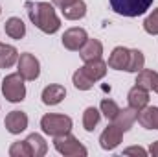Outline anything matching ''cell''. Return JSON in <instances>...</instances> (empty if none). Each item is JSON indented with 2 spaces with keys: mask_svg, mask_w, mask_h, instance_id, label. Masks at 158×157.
<instances>
[{
  "mask_svg": "<svg viewBox=\"0 0 158 157\" xmlns=\"http://www.w3.org/2000/svg\"><path fill=\"white\" fill-rule=\"evenodd\" d=\"M119 109H121V107H119L114 100H110V98H103L101 104H99V111L103 113V117L107 118V120H110V122L118 117Z\"/></svg>",
  "mask_w": 158,
  "mask_h": 157,
  "instance_id": "obj_24",
  "label": "cell"
},
{
  "mask_svg": "<svg viewBox=\"0 0 158 157\" xmlns=\"http://www.w3.org/2000/svg\"><path fill=\"white\" fill-rule=\"evenodd\" d=\"M72 83H74V87L79 89V91H90V89L94 87V81L85 74L83 69H77V70L74 72V76H72Z\"/></svg>",
  "mask_w": 158,
  "mask_h": 157,
  "instance_id": "obj_25",
  "label": "cell"
},
{
  "mask_svg": "<svg viewBox=\"0 0 158 157\" xmlns=\"http://www.w3.org/2000/svg\"><path fill=\"white\" fill-rule=\"evenodd\" d=\"M86 39H88V34L83 28H68L63 34V46L70 52H79Z\"/></svg>",
  "mask_w": 158,
  "mask_h": 157,
  "instance_id": "obj_8",
  "label": "cell"
},
{
  "mask_svg": "<svg viewBox=\"0 0 158 157\" xmlns=\"http://www.w3.org/2000/svg\"><path fill=\"white\" fill-rule=\"evenodd\" d=\"M4 126L11 135H19L28 128V115L24 111H11L6 115Z\"/></svg>",
  "mask_w": 158,
  "mask_h": 157,
  "instance_id": "obj_9",
  "label": "cell"
},
{
  "mask_svg": "<svg viewBox=\"0 0 158 157\" xmlns=\"http://www.w3.org/2000/svg\"><path fill=\"white\" fill-rule=\"evenodd\" d=\"M121 141H123V131L119 129L116 124H109L103 129V133L99 135V146L103 150H107V152L116 150L121 144Z\"/></svg>",
  "mask_w": 158,
  "mask_h": 157,
  "instance_id": "obj_7",
  "label": "cell"
},
{
  "mask_svg": "<svg viewBox=\"0 0 158 157\" xmlns=\"http://www.w3.org/2000/svg\"><path fill=\"white\" fill-rule=\"evenodd\" d=\"M74 0H52V4L53 6H57L59 9H63V7H66V6H70Z\"/></svg>",
  "mask_w": 158,
  "mask_h": 157,
  "instance_id": "obj_29",
  "label": "cell"
},
{
  "mask_svg": "<svg viewBox=\"0 0 158 157\" xmlns=\"http://www.w3.org/2000/svg\"><path fill=\"white\" fill-rule=\"evenodd\" d=\"M149 154L145 148H142V146H129V148H125L123 150V155H140V157H145Z\"/></svg>",
  "mask_w": 158,
  "mask_h": 157,
  "instance_id": "obj_28",
  "label": "cell"
},
{
  "mask_svg": "<svg viewBox=\"0 0 158 157\" xmlns=\"http://www.w3.org/2000/svg\"><path fill=\"white\" fill-rule=\"evenodd\" d=\"M79 56L81 59L86 63V61H96V59H101L103 56V44L101 41L98 39H86V43L81 46L79 50Z\"/></svg>",
  "mask_w": 158,
  "mask_h": 157,
  "instance_id": "obj_13",
  "label": "cell"
},
{
  "mask_svg": "<svg viewBox=\"0 0 158 157\" xmlns=\"http://www.w3.org/2000/svg\"><path fill=\"white\" fill-rule=\"evenodd\" d=\"M136 122L145 128V129H156L158 131V107L156 105H147L138 111Z\"/></svg>",
  "mask_w": 158,
  "mask_h": 157,
  "instance_id": "obj_12",
  "label": "cell"
},
{
  "mask_svg": "<svg viewBox=\"0 0 158 157\" xmlns=\"http://www.w3.org/2000/svg\"><path fill=\"white\" fill-rule=\"evenodd\" d=\"M0 13H2V7H0Z\"/></svg>",
  "mask_w": 158,
  "mask_h": 157,
  "instance_id": "obj_31",
  "label": "cell"
},
{
  "mask_svg": "<svg viewBox=\"0 0 158 157\" xmlns=\"http://www.w3.org/2000/svg\"><path fill=\"white\" fill-rule=\"evenodd\" d=\"M53 148L64 157H86L88 150L79 142L72 133H64L59 137H53Z\"/></svg>",
  "mask_w": 158,
  "mask_h": 157,
  "instance_id": "obj_4",
  "label": "cell"
},
{
  "mask_svg": "<svg viewBox=\"0 0 158 157\" xmlns=\"http://www.w3.org/2000/svg\"><path fill=\"white\" fill-rule=\"evenodd\" d=\"M81 69L85 70V74H86L88 78L96 83V81H99V79L105 78L109 65H107L103 59H96V61H86V63H85Z\"/></svg>",
  "mask_w": 158,
  "mask_h": 157,
  "instance_id": "obj_15",
  "label": "cell"
},
{
  "mask_svg": "<svg viewBox=\"0 0 158 157\" xmlns=\"http://www.w3.org/2000/svg\"><path fill=\"white\" fill-rule=\"evenodd\" d=\"M26 11H28V17L30 20L39 28L42 34H55L59 32L61 28V19L57 17L55 13V7L53 4L50 2H26Z\"/></svg>",
  "mask_w": 158,
  "mask_h": 157,
  "instance_id": "obj_1",
  "label": "cell"
},
{
  "mask_svg": "<svg viewBox=\"0 0 158 157\" xmlns=\"http://www.w3.org/2000/svg\"><path fill=\"white\" fill-rule=\"evenodd\" d=\"M64 96H66V89H64V85H59V83L46 85L42 89V94H40L44 105H57L64 100Z\"/></svg>",
  "mask_w": 158,
  "mask_h": 157,
  "instance_id": "obj_10",
  "label": "cell"
},
{
  "mask_svg": "<svg viewBox=\"0 0 158 157\" xmlns=\"http://www.w3.org/2000/svg\"><path fill=\"white\" fill-rule=\"evenodd\" d=\"M9 155L11 157H31V150L26 141H17L9 146Z\"/></svg>",
  "mask_w": 158,
  "mask_h": 157,
  "instance_id": "obj_26",
  "label": "cell"
},
{
  "mask_svg": "<svg viewBox=\"0 0 158 157\" xmlns=\"http://www.w3.org/2000/svg\"><path fill=\"white\" fill-rule=\"evenodd\" d=\"M142 69H145V56L142 50H129V63H127V72H140Z\"/></svg>",
  "mask_w": 158,
  "mask_h": 157,
  "instance_id": "obj_22",
  "label": "cell"
},
{
  "mask_svg": "<svg viewBox=\"0 0 158 157\" xmlns=\"http://www.w3.org/2000/svg\"><path fill=\"white\" fill-rule=\"evenodd\" d=\"M19 50L11 44L0 43V69H9L19 61Z\"/></svg>",
  "mask_w": 158,
  "mask_h": 157,
  "instance_id": "obj_19",
  "label": "cell"
},
{
  "mask_svg": "<svg viewBox=\"0 0 158 157\" xmlns=\"http://www.w3.org/2000/svg\"><path fill=\"white\" fill-rule=\"evenodd\" d=\"M26 79L22 78L19 72L7 74L2 79V94L7 102L11 104H19L26 98Z\"/></svg>",
  "mask_w": 158,
  "mask_h": 157,
  "instance_id": "obj_3",
  "label": "cell"
},
{
  "mask_svg": "<svg viewBox=\"0 0 158 157\" xmlns=\"http://www.w3.org/2000/svg\"><path fill=\"white\" fill-rule=\"evenodd\" d=\"M136 85L147 89V91H155L158 94V72L151 69H142L140 72H136Z\"/></svg>",
  "mask_w": 158,
  "mask_h": 157,
  "instance_id": "obj_14",
  "label": "cell"
},
{
  "mask_svg": "<svg viewBox=\"0 0 158 157\" xmlns=\"http://www.w3.org/2000/svg\"><path fill=\"white\" fill-rule=\"evenodd\" d=\"M26 142H28V146H30V150H31V157L46 155L48 144H46V141H44V137H42L40 133H31V135H28Z\"/></svg>",
  "mask_w": 158,
  "mask_h": 157,
  "instance_id": "obj_21",
  "label": "cell"
},
{
  "mask_svg": "<svg viewBox=\"0 0 158 157\" xmlns=\"http://www.w3.org/2000/svg\"><path fill=\"white\" fill-rule=\"evenodd\" d=\"M127 102H129V107H132L134 111H140L149 105V91L140 85H134V87H131V91L127 94Z\"/></svg>",
  "mask_w": 158,
  "mask_h": 157,
  "instance_id": "obj_11",
  "label": "cell"
},
{
  "mask_svg": "<svg viewBox=\"0 0 158 157\" xmlns=\"http://www.w3.org/2000/svg\"><path fill=\"white\" fill-rule=\"evenodd\" d=\"M136 115H138V111H134L132 107H125V109H119L118 117L112 120V124H116L119 129L125 133V131H129V129L134 126V122H136Z\"/></svg>",
  "mask_w": 158,
  "mask_h": 157,
  "instance_id": "obj_18",
  "label": "cell"
},
{
  "mask_svg": "<svg viewBox=\"0 0 158 157\" xmlns=\"http://www.w3.org/2000/svg\"><path fill=\"white\" fill-rule=\"evenodd\" d=\"M74 122L72 118L66 115H59V113H48L40 118V129L42 133L50 135V137H59L64 133H70Z\"/></svg>",
  "mask_w": 158,
  "mask_h": 157,
  "instance_id": "obj_2",
  "label": "cell"
},
{
  "mask_svg": "<svg viewBox=\"0 0 158 157\" xmlns=\"http://www.w3.org/2000/svg\"><path fill=\"white\" fill-rule=\"evenodd\" d=\"M4 32H6L7 37H11L15 41H20V39H24V35H26V24L22 22L20 17H9L6 20V24H4Z\"/></svg>",
  "mask_w": 158,
  "mask_h": 157,
  "instance_id": "obj_16",
  "label": "cell"
},
{
  "mask_svg": "<svg viewBox=\"0 0 158 157\" xmlns=\"http://www.w3.org/2000/svg\"><path fill=\"white\" fill-rule=\"evenodd\" d=\"M110 2V7L123 17H140L143 15L155 0H109Z\"/></svg>",
  "mask_w": 158,
  "mask_h": 157,
  "instance_id": "obj_5",
  "label": "cell"
},
{
  "mask_svg": "<svg viewBox=\"0 0 158 157\" xmlns=\"http://www.w3.org/2000/svg\"><path fill=\"white\" fill-rule=\"evenodd\" d=\"M149 154H151L153 157H158V141L151 142V146H149Z\"/></svg>",
  "mask_w": 158,
  "mask_h": 157,
  "instance_id": "obj_30",
  "label": "cell"
},
{
  "mask_svg": "<svg viewBox=\"0 0 158 157\" xmlns=\"http://www.w3.org/2000/svg\"><path fill=\"white\" fill-rule=\"evenodd\" d=\"M143 30L149 35H158V7L153 9V13L143 20Z\"/></svg>",
  "mask_w": 158,
  "mask_h": 157,
  "instance_id": "obj_27",
  "label": "cell"
},
{
  "mask_svg": "<svg viewBox=\"0 0 158 157\" xmlns=\"http://www.w3.org/2000/svg\"><path fill=\"white\" fill-rule=\"evenodd\" d=\"M61 11H63V17L66 20H79L86 15V4L83 0H74L70 6L63 7Z\"/></svg>",
  "mask_w": 158,
  "mask_h": 157,
  "instance_id": "obj_20",
  "label": "cell"
},
{
  "mask_svg": "<svg viewBox=\"0 0 158 157\" xmlns=\"http://www.w3.org/2000/svg\"><path fill=\"white\" fill-rule=\"evenodd\" d=\"M127 63H129V48L125 46H116L112 50V54L109 56V67L114 69V70H125L127 69Z\"/></svg>",
  "mask_w": 158,
  "mask_h": 157,
  "instance_id": "obj_17",
  "label": "cell"
},
{
  "mask_svg": "<svg viewBox=\"0 0 158 157\" xmlns=\"http://www.w3.org/2000/svg\"><path fill=\"white\" fill-rule=\"evenodd\" d=\"M101 120V111L96 109V107H86L85 113H83V128L86 131H94L96 126L99 124Z\"/></svg>",
  "mask_w": 158,
  "mask_h": 157,
  "instance_id": "obj_23",
  "label": "cell"
},
{
  "mask_svg": "<svg viewBox=\"0 0 158 157\" xmlns=\"http://www.w3.org/2000/svg\"><path fill=\"white\" fill-rule=\"evenodd\" d=\"M17 69H19L17 72L26 79V81H33V79L39 78V74H40L39 59H37L33 54H30V52H24V54H20V56H19Z\"/></svg>",
  "mask_w": 158,
  "mask_h": 157,
  "instance_id": "obj_6",
  "label": "cell"
}]
</instances>
